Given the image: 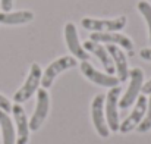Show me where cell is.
<instances>
[{"mask_svg":"<svg viewBox=\"0 0 151 144\" xmlns=\"http://www.w3.org/2000/svg\"><path fill=\"white\" fill-rule=\"evenodd\" d=\"M104 101H106V96L104 94H97L94 97L93 103H91V119L93 124L96 127V131L99 132V135L103 138L109 137V127L106 122V115H104Z\"/></svg>","mask_w":151,"mask_h":144,"instance_id":"obj_6","label":"cell"},{"mask_svg":"<svg viewBox=\"0 0 151 144\" xmlns=\"http://www.w3.org/2000/svg\"><path fill=\"white\" fill-rule=\"evenodd\" d=\"M34 19V13L29 10L19 12H0V24L4 25H22Z\"/></svg>","mask_w":151,"mask_h":144,"instance_id":"obj_15","label":"cell"},{"mask_svg":"<svg viewBox=\"0 0 151 144\" xmlns=\"http://www.w3.org/2000/svg\"><path fill=\"white\" fill-rule=\"evenodd\" d=\"M0 109L3 112H6V113L12 112V104H10L9 98H6L4 96H1V94H0Z\"/></svg>","mask_w":151,"mask_h":144,"instance_id":"obj_19","label":"cell"},{"mask_svg":"<svg viewBox=\"0 0 151 144\" xmlns=\"http://www.w3.org/2000/svg\"><path fill=\"white\" fill-rule=\"evenodd\" d=\"M82 27L93 33H116L123 30L126 25V18L119 16L116 19H94V18H84L81 21Z\"/></svg>","mask_w":151,"mask_h":144,"instance_id":"obj_2","label":"cell"},{"mask_svg":"<svg viewBox=\"0 0 151 144\" xmlns=\"http://www.w3.org/2000/svg\"><path fill=\"white\" fill-rule=\"evenodd\" d=\"M120 87H111L110 91L106 96V109H104V115H106V122L110 131H119V113H117V107H119V96H120Z\"/></svg>","mask_w":151,"mask_h":144,"instance_id":"obj_5","label":"cell"},{"mask_svg":"<svg viewBox=\"0 0 151 144\" xmlns=\"http://www.w3.org/2000/svg\"><path fill=\"white\" fill-rule=\"evenodd\" d=\"M138 10L141 15L145 18L147 25H148V33H150V43H151V4L148 1H139L138 3Z\"/></svg>","mask_w":151,"mask_h":144,"instance_id":"obj_18","label":"cell"},{"mask_svg":"<svg viewBox=\"0 0 151 144\" xmlns=\"http://www.w3.org/2000/svg\"><path fill=\"white\" fill-rule=\"evenodd\" d=\"M90 40L97 43H106V44H114L119 47L125 48L131 56L134 54V44L129 37L119 34V33H91Z\"/></svg>","mask_w":151,"mask_h":144,"instance_id":"obj_10","label":"cell"},{"mask_svg":"<svg viewBox=\"0 0 151 144\" xmlns=\"http://www.w3.org/2000/svg\"><path fill=\"white\" fill-rule=\"evenodd\" d=\"M139 56L144 59V60H151V48H142L139 51Z\"/></svg>","mask_w":151,"mask_h":144,"instance_id":"obj_21","label":"cell"},{"mask_svg":"<svg viewBox=\"0 0 151 144\" xmlns=\"http://www.w3.org/2000/svg\"><path fill=\"white\" fill-rule=\"evenodd\" d=\"M41 75H43V71H41L40 65L38 63H32L31 68H29V74H28L24 85L15 93L13 100L21 104V103L27 101L28 98H31L32 94L38 90V85L41 84Z\"/></svg>","mask_w":151,"mask_h":144,"instance_id":"obj_1","label":"cell"},{"mask_svg":"<svg viewBox=\"0 0 151 144\" xmlns=\"http://www.w3.org/2000/svg\"><path fill=\"white\" fill-rule=\"evenodd\" d=\"M81 71H82V74L85 75L87 80H90L91 82H94L97 85H101V87H110L111 88V87H116L119 84L117 77L109 75V74H103L100 71H97L88 60H82Z\"/></svg>","mask_w":151,"mask_h":144,"instance_id":"obj_9","label":"cell"},{"mask_svg":"<svg viewBox=\"0 0 151 144\" xmlns=\"http://www.w3.org/2000/svg\"><path fill=\"white\" fill-rule=\"evenodd\" d=\"M0 130L3 135V144H16V135H15V127L12 119L6 112L0 109Z\"/></svg>","mask_w":151,"mask_h":144,"instance_id":"obj_16","label":"cell"},{"mask_svg":"<svg viewBox=\"0 0 151 144\" xmlns=\"http://www.w3.org/2000/svg\"><path fill=\"white\" fill-rule=\"evenodd\" d=\"M106 48H107V51L114 63V69H116L119 82H125L129 78V68H128L126 54L123 53V50L119 46H114V44H107Z\"/></svg>","mask_w":151,"mask_h":144,"instance_id":"obj_13","label":"cell"},{"mask_svg":"<svg viewBox=\"0 0 151 144\" xmlns=\"http://www.w3.org/2000/svg\"><path fill=\"white\" fill-rule=\"evenodd\" d=\"M141 91H142L144 94H151V80H150V81H147L145 84H142Z\"/></svg>","mask_w":151,"mask_h":144,"instance_id":"obj_22","label":"cell"},{"mask_svg":"<svg viewBox=\"0 0 151 144\" xmlns=\"http://www.w3.org/2000/svg\"><path fill=\"white\" fill-rule=\"evenodd\" d=\"M129 87L126 90V93L123 94V97L119 100V107L120 109H128L129 106H132L137 98L139 96V91L142 88V81H144V72L139 68H134L129 71Z\"/></svg>","mask_w":151,"mask_h":144,"instance_id":"obj_3","label":"cell"},{"mask_svg":"<svg viewBox=\"0 0 151 144\" xmlns=\"http://www.w3.org/2000/svg\"><path fill=\"white\" fill-rule=\"evenodd\" d=\"M65 40H66V46L69 48V51L81 59V60H88L90 59V54L85 48L81 46L79 43V38H78V33H76V27L72 24V22H68L65 25Z\"/></svg>","mask_w":151,"mask_h":144,"instance_id":"obj_12","label":"cell"},{"mask_svg":"<svg viewBox=\"0 0 151 144\" xmlns=\"http://www.w3.org/2000/svg\"><path fill=\"white\" fill-rule=\"evenodd\" d=\"M0 3H1L3 12H10V9L13 6V0H0Z\"/></svg>","mask_w":151,"mask_h":144,"instance_id":"obj_20","label":"cell"},{"mask_svg":"<svg viewBox=\"0 0 151 144\" xmlns=\"http://www.w3.org/2000/svg\"><path fill=\"white\" fill-rule=\"evenodd\" d=\"M147 104H148V98L145 97V94L138 96L134 110H132L131 115L119 125V131L123 132V134H126V132H131L132 130H137V127L141 124V121H142V118H144V115H145Z\"/></svg>","mask_w":151,"mask_h":144,"instance_id":"obj_7","label":"cell"},{"mask_svg":"<svg viewBox=\"0 0 151 144\" xmlns=\"http://www.w3.org/2000/svg\"><path fill=\"white\" fill-rule=\"evenodd\" d=\"M137 130H138V132H141V134H144V132H147V131H150L151 130V94H150L148 104H147L145 115H144V118H142L141 124L137 127Z\"/></svg>","mask_w":151,"mask_h":144,"instance_id":"obj_17","label":"cell"},{"mask_svg":"<svg viewBox=\"0 0 151 144\" xmlns=\"http://www.w3.org/2000/svg\"><path fill=\"white\" fill-rule=\"evenodd\" d=\"M49 107H50V100H49L47 90L46 88L37 90V106H35V112L32 113L31 121H29L31 131L40 130V127L43 125V122L46 121V118L49 115Z\"/></svg>","mask_w":151,"mask_h":144,"instance_id":"obj_8","label":"cell"},{"mask_svg":"<svg viewBox=\"0 0 151 144\" xmlns=\"http://www.w3.org/2000/svg\"><path fill=\"white\" fill-rule=\"evenodd\" d=\"M82 47L85 48L88 53H93L94 56H97V59L101 62V65H103L106 74H109V75H113V74H114V71H116V69H114V63H113V60H111V57H110L107 48L103 47L101 43L93 41V40H87Z\"/></svg>","mask_w":151,"mask_h":144,"instance_id":"obj_14","label":"cell"},{"mask_svg":"<svg viewBox=\"0 0 151 144\" xmlns=\"http://www.w3.org/2000/svg\"><path fill=\"white\" fill-rule=\"evenodd\" d=\"M75 66H76V59L72 57V56H63V57H59L54 62H51L50 65L46 68L44 74L41 75V85H43V88L47 90L49 87H51L54 78L59 74H62L66 69L75 68Z\"/></svg>","mask_w":151,"mask_h":144,"instance_id":"obj_4","label":"cell"},{"mask_svg":"<svg viewBox=\"0 0 151 144\" xmlns=\"http://www.w3.org/2000/svg\"><path fill=\"white\" fill-rule=\"evenodd\" d=\"M12 113L16 124V144H28L31 130H29V122L27 119L24 107L19 103H16L12 106Z\"/></svg>","mask_w":151,"mask_h":144,"instance_id":"obj_11","label":"cell"}]
</instances>
